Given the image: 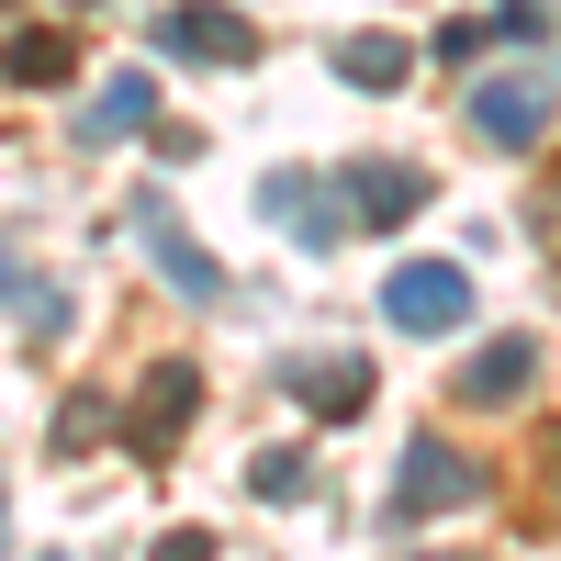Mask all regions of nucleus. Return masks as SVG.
I'll return each mask as SVG.
<instances>
[{
    "label": "nucleus",
    "instance_id": "nucleus-17",
    "mask_svg": "<svg viewBox=\"0 0 561 561\" xmlns=\"http://www.w3.org/2000/svg\"><path fill=\"white\" fill-rule=\"evenodd\" d=\"M90 438H102V404L68 393V404H57V449H90Z\"/></svg>",
    "mask_w": 561,
    "mask_h": 561
},
{
    "label": "nucleus",
    "instance_id": "nucleus-20",
    "mask_svg": "<svg viewBox=\"0 0 561 561\" xmlns=\"http://www.w3.org/2000/svg\"><path fill=\"white\" fill-rule=\"evenodd\" d=\"M415 561H460V550H415Z\"/></svg>",
    "mask_w": 561,
    "mask_h": 561
},
{
    "label": "nucleus",
    "instance_id": "nucleus-10",
    "mask_svg": "<svg viewBox=\"0 0 561 561\" xmlns=\"http://www.w3.org/2000/svg\"><path fill=\"white\" fill-rule=\"evenodd\" d=\"M79 135H90V147H124V135H158V79H147V68H113L102 90H90Z\"/></svg>",
    "mask_w": 561,
    "mask_h": 561
},
{
    "label": "nucleus",
    "instance_id": "nucleus-9",
    "mask_svg": "<svg viewBox=\"0 0 561 561\" xmlns=\"http://www.w3.org/2000/svg\"><path fill=\"white\" fill-rule=\"evenodd\" d=\"M270 382L293 393L304 415H325V427H348V415L370 404V359H280Z\"/></svg>",
    "mask_w": 561,
    "mask_h": 561
},
{
    "label": "nucleus",
    "instance_id": "nucleus-2",
    "mask_svg": "<svg viewBox=\"0 0 561 561\" xmlns=\"http://www.w3.org/2000/svg\"><path fill=\"white\" fill-rule=\"evenodd\" d=\"M550 124H561L550 68H494V79H472V135H483V147H550Z\"/></svg>",
    "mask_w": 561,
    "mask_h": 561
},
{
    "label": "nucleus",
    "instance_id": "nucleus-13",
    "mask_svg": "<svg viewBox=\"0 0 561 561\" xmlns=\"http://www.w3.org/2000/svg\"><path fill=\"white\" fill-rule=\"evenodd\" d=\"M0 79H23V90H57V79H68V34H57V23H23L12 45H0Z\"/></svg>",
    "mask_w": 561,
    "mask_h": 561
},
{
    "label": "nucleus",
    "instance_id": "nucleus-14",
    "mask_svg": "<svg viewBox=\"0 0 561 561\" xmlns=\"http://www.w3.org/2000/svg\"><path fill=\"white\" fill-rule=\"evenodd\" d=\"M248 494H259V505H304V494H314V460H304L293 438L259 449V460H248Z\"/></svg>",
    "mask_w": 561,
    "mask_h": 561
},
{
    "label": "nucleus",
    "instance_id": "nucleus-16",
    "mask_svg": "<svg viewBox=\"0 0 561 561\" xmlns=\"http://www.w3.org/2000/svg\"><path fill=\"white\" fill-rule=\"evenodd\" d=\"M483 34H494V45H550V34H561V12H550V0H505Z\"/></svg>",
    "mask_w": 561,
    "mask_h": 561
},
{
    "label": "nucleus",
    "instance_id": "nucleus-22",
    "mask_svg": "<svg viewBox=\"0 0 561 561\" xmlns=\"http://www.w3.org/2000/svg\"><path fill=\"white\" fill-rule=\"evenodd\" d=\"M0 12H12V0H0Z\"/></svg>",
    "mask_w": 561,
    "mask_h": 561
},
{
    "label": "nucleus",
    "instance_id": "nucleus-6",
    "mask_svg": "<svg viewBox=\"0 0 561 561\" xmlns=\"http://www.w3.org/2000/svg\"><path fill=\"white\" fill-rule=\"evenodd\" d=\"M337 203H348V225H359V237H393V225H415V214H427V169L370 158V169H348V180H337Z\"/></svg>",
    "mask_w": 561,
    "mask_h": 561
},
{
    "label": "nucleus",
    "instance_id": "nucleus-5",
    "mask_svg": "<svg viewBox=\"0 0 561 561\" xmlns=\"http://www.w3.org/2000/svg\"><path fill=\"white\" fill-rule=\"evenodd\" d=\"M382 314L404 325V337H449V325H472V270L460 259H404L382 280Z\"/></svg>",
    "mask_w": 561,
    "mask_h": 561
},
{
    "label": "nucleus",
    "instance_id": "nucleus-15",
    "mask_svg": "<svg viewBox=\"0 0 561 561\" xmlns=\"http://www.w3.org/2000/svg\"><path fill=\"white\" fill-rule=\"evenodd\" d=\"M0 304H12V314H23V325H34V337H45V325H57V314H68V304H57V293H34V270H23V259H12V248H0Z\"/></svg>",
    "mask_w": 561,
    "mask_h": 561
},
{
    "label": "nucleus",
    "instance_id": "nucleus-11",
    "mask_svg": "<svg viewBox=\"0 0 561 561\" xmlns=\"http://www.w3.org/2000/svg\"><path fill=\"white\" fill-rule=\"evenodd\" d=\"M528 382H539V337H483L460 359V404H517Z\"/></svg>",
    "mask_w": 561,
    "mask_h": 561
},
{
    "label": "nucleus",
    "instance_id": "nucleus-4",
    "mask_svg": "<svg viewBox=\"0 0 561 561\" xmlns=\"http://www.w3.org/2000/svg\"><path fill=\"white\" fill-rule=\"evenodd\" d=\"M192 415H203V370L192 359H158L147 382H135V404H124V449L135 460H169L180 438H192Z\"/></svg>",
    "mask_w": 561,
    "mask_h": 561
},
{
    "label": "nucleus",
    "instance_id": "nucleus-12",
    "mask_svg": "<svg viewBox=\"0 0 561 561\" xmlns=\"http://www.w3.org/2000/svg\"><path fill=\"white\" fill-rule=\"evenodd\" d=\"M404 68H415L404 34H348V45H337V79H348V90H404Z\"/></svg>",
    "mask_w": 561,
    "mask_h": 561
},
{
    "label": "nucleus",
    "instance_id": "nucleus-21",
    "mask_svg": "<svg viewBox=\"0 0 561 561\" xmlns=\"http://www.w3.org/2000/svg\"><path fill=\"white\" fill-rule=\"evenodd\" d=\"M0 539H12V505H0Z\"/></svg>",
    "mask_w": 561,
    "mask_h": 561
},
{
    "label": "nucleus",
    "instance_id": "nucleus-1",
    "mask_svg": "<svg viewBox=\"0 0 561 561\" xmlns=\"http://www.w3.org/2000/svg\"><path fill=\"white\" fill-rule=\"evenodd\" d=\"M483 494H494L483 460H460L449 438H415L404 472H393V528H427V517H449V505H483Z\"/></svg>",
    "mask_w": 561,
    "mask_h": 561
},
{
    "label": "nucleus",
    "instance_id": "nucleus-3",
    "mask_svg": "<svg viewBox=\"0 0 561 561\" xmlns=\"http://www.w3.org/2000/svg\"><path fill=\"white\" fill-rule=\"evenodd\" d=\"M147 45L180 57V68H248V57H259V23L225 12V0H169V12L147 23Z\"/></svg>",
    "mask_w": 561,
    "mask_h": 561
},
{
    "label": "nucleus",
    "instance_id": "nucleus-8",
    "mask_svg": "<svg viewBox=\"0 0 561 561\" xmlns=\"http://www.w3.org/2000/svg\"><path fill=\"white\" fill-rule=\"evenodd\" d=\"M259 214H270L293 248H337V225H348V203H325V180H304V169H270V180H259Z\"/></svg>",
    "mask_w": 561,
    "mask_h": 561
},
{
    "label": "nucleus",
    "instance_id": "nucleus-7",
    "mask_svg": "<svg viewBox=\"0 0 561 561\" xmlns=\"http://www.w3.org/2000/svg\"><path fill=\"white\" fill-rule=\"evenodd\" d=\"M135 237H147V259L169 270V293H180V304H214V293H225L214 248H203V237H180V214H169V203H135Z\"/></svg>",
    "mask_w": 561,
    "mask_h": 561
},
{
    "label": "nucleus",
    "instance_id": "nucleus-19",
    "mask_svg": "<svg viewBox=\"0 0 561 561\" xmlns=\"http://www.w3.org/2000/svg\"><path fill=\"white\" fill-rule=\"evenodd\" d=\"M158 561H214V539H203V528H169V539H158Z\"/></svg>",
    "mask_w": 561,
    "mask_h": 561
},
{
    "label": "nucleus",
    "instance_id": "nucleus-18",
    "mask_svg": "<svg viewBox=\"0 0 561 561\" xmlns=\"http://www.w3.org/2000/svg\"><path fill=\"white\" fill-rule=\"evenodd\" d=\"M483 45H494L483 23H449V34H438V68H472V57H483Z\"/></svg>",
    "mask_w": 561,
    "mask_h": 561
}]
</instances>
